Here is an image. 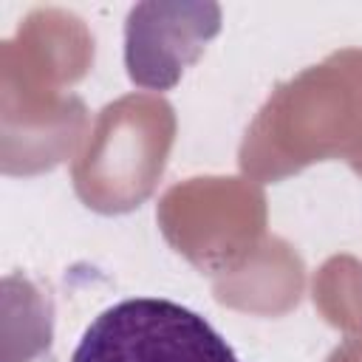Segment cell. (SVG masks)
<instances>
[{
	"mask_svg": "<svg viewBox=\"0 0 362 362\" xmlns=\"http://www.w3.org/2000/svg\"><path fill=\"white\" fill-rule=\"evenodd\" d=\"M71 362H240L195 311L167 297H130L105 308L82 334Z\"/></svg>",
	"mask_w": 362,
	"mask_h": 362,
	"instance_id": "1",
	"label": "cell"
}]
</instances>
